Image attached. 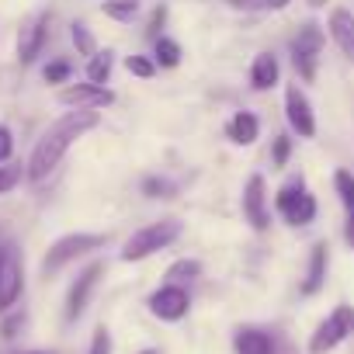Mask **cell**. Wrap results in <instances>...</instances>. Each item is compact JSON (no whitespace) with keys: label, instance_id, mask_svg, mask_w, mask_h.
<instances>
[{"label":"cell","instance_id":"1","mask_svg":"<svg viewBox=\"0 0 354 354\" xmlns=\"http://www.w3.org/2000/svg\"><path fill=\"white\" fill-rule=\"evenodd\" d=\"M101 125V111H84V108H70L66 115H59L42 136H39V142L32 146V156H28V163H25V177L32 185H39V181H46V177L63 163V156L70 153V146L77 142V139H84L91 129H97Z\"/></svg>","mask_w":354,"mask_h":354},{"label":"cell","instance_id":"2","mask_svg":"<svg viewBox=\"0 0 354 354\" xmlns=\"http://www.w3.org/2000/svg\"><path fill=\"white\" fill-rule=\"evenodd\" d=\"M181 233H185V226L177 223V219H156V223H146L142 230H136L129 240H125V247H122V261L125 264H139V261H146V257H153V254H160V250H167V247H174L177 240H181Z\"/></svg>","mask_w":354,"mask_h":354},{"label":"cell","instance_id":"3","mask_svg":"<svg viewBox=\"0 0 354 354\" xmlns=\"http://www.w3.org/2000/svg\"><path fill=\"white\" fill-rule=\"evenodd\" d=\"M104 243H108V233H66V236H59V240L46 250V257H42V274L53 278V274H59L66 264H73V261H80V257L101 250Z\"/></svg>","mask_w":354,"mask_h":354},{"label":"cell","instance_id":"4","mask_svg":"<svg viewBox=\"0 0 354 354\" xmlns=\"http://www.w3.org/2000/svg\"><path fill=\"white\" fill-rule=\"evenodd\" d=\"M274 209H278V216H281L288 226H309V223L316 219V212H319L316 195H309L302 174L288 177V181L278 188V195H274Z\"/></svg>","mask_w":354,"mask_h":354},{"label":"cell","instance_id":"5","mask_svg":"<svg viewBox=\"0 0 354 354\" xmlns=\"http://www.w3.org/2000/svg\"><path fill=\"white\" fill-rule=\"evenodd\" d=\"M354 333V306H347V302H340V306H333L330 309V316L313 330V337H309V354H330L333 347H340L347 337Z\"/></svg>","mask_w":354,"mask_h":354},{"label":"cell","instance_id":"6","mask_svg":"<svg viewBox=\"0 0 354 354\" xmlns=\"http://www.w3.org/2000/svg\"><path fill=\"white\" fill-rule=\"evenodd\" d=\"M323 42H326V35H323V28H319L316 21H306V25L299 28V35L292 39V66H295V73H299L306 84H313L316 73H319Z\"/></svg>","mask_w":354,"mask_h":354},{"label":"cell","instance_id":"7","mask_svg":"<svg viewBox=\"0 0 354 354\" xmlns=\"http://www.w3.org/2000/svg\"><path fill=\"white\" fill-rule=\"evenodd\" d=\"M25 295V261L15 243H0V316L11 313Z\"/></svg>","mask_w":354,"mask_h":354},{"label":"cell","instance_id":"8","mask_svg":"<svg viewBox=\"0 0 354 354\" xmlns=\"http://www.w3.org/2000/svg\"><path fill=\"white\" fill-rule=\"evenodd\" d=\"M149 313L160 319V323H181L192 309V292L188 285H174V281H163L149 299H146Z\"/></svg>","mask_w":354,"mask_h":354},{"label":"cell","instance_id":"9","mask_svg":"<svg viewBox=\"0 0 354 354\" xmlns=\"http://www.w3.org/2000/svg\"><path fill=\"white\" fill-rule=\"evenodd\" d=\"M101 278H104V261H91V264L73 278V285H70V292H66V306H63V319H66V323H77V319L87 313L91 295H94V288H97Z\"/></svg>","mask_w":354,"mask_h":354},{"label":"cell","instance_id":"10","mask_svg":"<svg viewBox=\"0 0 354 354\" xmlns=\"http://www.w3.org/2000/svg\"><path fill=\"white\" fill-rule=\"evenodd\" d=\"M240 209H243V219L254 233H264L271 226V209H268V185L261 174H250L247 185H243V195H240Z\"/></svg>","mask_w":354,"mask_h":354},{"label":"cell","instance_id":"11","mask_svg":"<svg viewBox=\"0 0 354 354\" xmlns=\"http://www.w3.org/2000/svg\"><path fill=\"white\" fill-rule=\"evenodd\" d=\"M59 104H66V108H84V111H101V108H111L115 104V91L108 87V84H91V80H84V84H66V87H59Z\"/></svg>","mask_w":354,"mask_h":354},{"label":"cell","instance_id":"12","mask_svg":"<svg viewBox=\"0 0 354 354\" xmlns=\"http://www.w3.org/2000/svg\"><path fill=\"white\" fill-rule=\"evenodd\" d=\"M285 122H288V129L299 139H313L316 136V111H313L309 94L299 84H288L285 87Z\"/></svg>","mask_w":354,"mask_h":354},{"label":"cell","instance_id":"13","mask_svg":"<svg viewBox=\"0 0 354 354\" xmlns=\"http://www.w3.org/2000/svg\"><path fill=\"white\" fill-rule=\"evenodd\" d=\"M49 25H53V15L49 11H39V15H32L21 25V32H18V63L21 66H32L42 56V49L49 42Z\"/></svg>","mask_w":354,"mask_h":354},{"label":"cell","instance_id":"14","mask_svg":"<svg viewBox=\"0 0 354 354\" xmlns=\"http://www.w3.org/2000/svg\"><path fill=\"white\" fill-rule=\"evenodd\" d=\"M326 271H330V243L319 240V243H313V250H309V264H306V274H302L299 292H302L306 299L316 295V292H323V285H326Z\"/></svg>","mask_w":354,"mask_h":354},{"label":"cell","instance_id":"15","mask_svg":"<svg viewBox=\"0 0 354 354\" xmlns=\"http://www.w3.org/2000/svg\"><path fill=\"white\" fill-rule=\"evenodd\" d=\"M233 351L236 354H278V337L264 326H236Z\"/></svg>","mask_w":354,"mask_h":354},{"label":"cell","instance_id":"16","mask_svg":"<svg viewBox=\"0 0 354 354\" xmlns=\"http://www.w3.org/2000/svg\"><path fill=\"white\" fill-rule=\"evenodd\" d=\"M326 32H330L333 46H337L347 59H354V11L333 8V11H330V21H326Z\"/></svg>","mask_w":354,"mask_h":354},{"label":"cell","instance_id":"17","mask_svg":"<svg viewBox=\"0 0 354 354\" xmlns=\"http://www.w3.org/2000/svg\"><path fill=\"white\" fill-rule=\"evenodd\" d=\"M278 80H281L278 56H271V53H257L254 63H250V87H254L257 94H264V91L278 87Z\"/></svg>","mask_w":354,"mask_h":354},{"label":"cell","instance_id":"18","mask_svg":"<svg viewBox=\"0 0 354 354\" xmlns=\"http://www.w3.org/2000/svg\"><path fill=\"white\" fill-rule=\"evenodd\" d=\"M226 139L233 146H254L261 139V118L254 111H236L230 122H226Z\"/></svg>","mask_w":354,"mask_h":354},{"label":"cell","instance_id":"19","mask_svg":"<svg viewBox=\"0 0 354 354\" xmlns=\"http://www.w3.org/2000/svg\"><path fill=\"white\" fill-rule=\"evenodd\" d=\"M111 70H115V49H97L87 59V80L91 84H108L111 80Z\"/></svg>","mask_w":354,"mask_h":354},{"label":"cell","instance_id":"20","mask_svg":"<svg viewBox=\"0 0 354 354\" xmlns=\"http://www.w3.org/2000/svg\"><path fill=\"white\" fill-rule=\"evenodd\" d=\"M181 42H174L170 35H160L156 42H153V59H156V66H167V70H174V66H181Z\"/></svg>","mask_w":354,"mask_h":354},{"label":"cell","instance_id":"21","mask_svg":"<svg viewBox=\"0 0 354 354\" xmlns=\"http://www.w3.org/2000/svg\"><path fill=\"white\" fill-rule=\"evenodd\" d=\"M163 278L174 281V285H192L195 278H202V261H195V257H181V261H174V264L167 268Z\"/></svg>","mask_w":354,"mask_h":354},{"label":"cell","instance_id":"22","mask_svg":"<svg viewBox=\"0 0 354 354\" xmlns=\"http://www.w3.org/2000/svg\"><path fill=\"white\" fill-rule=\"evenodd\" d=\"M139 8H142V0H104L101 15L111 18V21H118V25H129L139 15Z\"/></svg>","mask_w":354,"mask_h":354},{"label":"cell","instance_id":"23","mask_svg":"<svg viewBox=\"0 0 354 354\" xmlns=\"http://www.w3.org/2000/svg\"><path fill=\"white\" fill-rule=\"evenodd\" d=\"M142 195L146 198H174L177 185L170 181V177H163V174H149V177H142Z\"/></svg>","mask_w":354,"mask_h":354},{"label":"cell","instance_id":"24","mask_svg":"<svg viewBox=\"0 0 354 354\" xmlns=\"http://www.w3.org/2000/svg\"><path fill=\"white\" fill-rule=\"evenodd\" d=\"M333 192H337V198H340V205L347 209V212H354V174L351 170H333Z\"/></svg>","mask_w":354,"mask_h":354},{"label":"cell","instance_id":"25","mask_svg":"<svg viewBox=\"0 0 354 354\" xmlns=\"http://www.w3.org/2000/svg\"><path fill=\"white\" fill-rule=\"evenodd\" d=\"M70 39H73V46H77L80 56L91 59V56L97 53V42H94V35H91V28H87L84 21H73V25H70Z\"/></svg>","mask_w":354,"mask_h":354},{"label":"cell","instance_id":"26","mask_svg":"<svg viewBox=\"0 0 354 354\" xmlns=\"http://www.w3.org/2000/svg\"><path fill=\"white\" fill-rule=\"evenodd\" d=\"M21 177H25V167L21 163H0V195H8L21 185Z\"/></svg>","mask_w":354,"mask_h":354},{"label":"cell","instance_id":"27","mask_svg":"<svg viewBox=\"0 0 354 354\" xmlns=\"http://www.w3.org/2000/svg\"><path fill=\"white\" fill-rule=\"evenodd\" d=\"M125 70L132 77H139V80H149L156 73V59H149V56H129L125 59Z\"/></svg>","mask_w":354,"mask_h":354},{"label":"cell","instance_id":"28","mask_svg":"<svg viewBox=\"0 0 354 354\" xmlns=\"http://www.w3.org/2000/svg\"><path fill=\"white\" fill-rule=\"evenodd\" d=\"M70 73H73V66H70L66 59H53V63H46V70H42L46 84H66Z\"/></svg>","mask_w":354,"mask_h":354},{"label":"cell","instance_id":"29","mask_svg":"<svg viewBox=\"0 0 354 354\" xmlns=\"http://www.w3.org/2000/svg\"><path fill=\"white\" fill-rule=\"evenodd\" d=\"M163 25H167V4H156L153 15H149V25H146V39L156 42L163 35Z\"/></svg>","mask_w":354,"mask_h":354},{"label":"cell","instance_id":"30","mask_svg":"<svg viewBox=\"0 0 354 354\" xmlns=\"http://www.w3.org/2000/svg\"><path fill=\"white\" fill-rule=\"evenodd\" d=\"M292 156V139L288 136H274V146H271V163L274 167H285Z\"/></svg>","mask_w":354,"mask_h":354},{"label":"cell","instance_id":"31","mask_svg":"<svg viewBox=\"0 0 354 354\" xmlns=\"http://www.w3.org/2000/svg\"><path fill=\"white\" fill-rule=\"evenodd\" d=\"M87 354H111V333H108V326H97V330H94Z\"/></svg>","mask_w":354,"mask_h":354},{"label":"cell","instance_id":"32","mask_svg":"<svg viewBox=\"0 0 354 354\" xmlns=\"http://www.w3.org/2000/svg\"><path fill=\"white\" fill-rule=\"evenodd\" d=\"M25 326V313H4V323H0V337H18V330Z\"/></svg>","mask_w":354,"mask_h":354},{"label":"cell","instance_id":"33","mask_svg":"<svg viewBox=\"0 0 354 354\" xmlns=\"http://www.w3.org/2000/svg\"><path fill=\"white\" fill-rule=\"evenodd\" d=\"M15 156V132L11 125H0V163H11Z\"/></svg>","mask_w":354,"mask_h":354},{"label":"cell","instance_id":"34","mask_svg":"<svg viewBox=\"0 0 354 354\" xmlns=\"http://www.w3.org/2000/svg\"><path fill=\"white\" fill-rule=\"evenodd\" d=\"M344 240H347V247L354 250V212H347V223H344Z\"/></svg>","mask_w":354,"mask_h":354},{"label":"cell","instance_id":"35","mask_svg":"<svg viewBox=\"0 0 354 354\" xmlns=\"http://www.w3.org/2000/svg\"><path fill=\"white\" fill-rule=\"evenodd\" d=\"M288 4H292V0H264V8H268V11H285Z\"/></svg>","mask_w":354,"mask_h":354},{"label":"cell","instance_id":"36","mask_svg":"<svg viewBox=\"0 0 354 354\" xmlns=\"http://www.w3.org/2000/svg\"><path fill=\"white\" fill-rule=\"evenodd\" d=\"M226 4H230V8H247L250 0H226Z\"/></svg>","mask_w":354,"mask_h":354},{"label":"cell","instance_id":"37","mask_svg":"<svg viewBox=\"0 0 354 354\" xmlns=\"http://www.w3.org/2000/svg\"><path fill=\"white\" fill-rule=\"evenodd\" d=\"M306 4H309V8H316V11H319V8H326V0H306Z\"/></svg>","mask_w":354,"mask_h":354},{"label":"cell","instance_id":"38","mask_svg":"<svg viewBox=\"0 0 354 354\" xmlns=\"http://www.w3.org/2000/svg\"><path fill=\"white\" fill-rule=\"evenodd\" d=\"M139 354H160V351H156V347H142Z\"/></svg>","mask_w":354,"mask_h":354},{"label":"cell","instance_id":"39","mask_svg":"<svg viewBox=\"0 0 354 354\" xmlns=\"http://www.w3.org/2000/svg\"><path fill=\"white\" fill-rule=\"evenodd\" d=\"M28 354H56V351H28Z\"/></svg>","mask_w":354,"mask_h":354}]
</instances>
